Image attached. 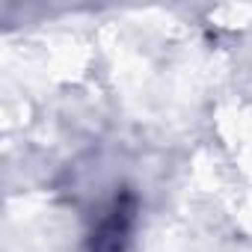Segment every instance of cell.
I'll use <instances>...</instances> for the list:
<instances>
[{
	"instance_id": "obj_1",
	"label": "cell",
	"mask_w": 252,
	"mask_h": 252,
	"mask_svg": "<svg viewBox=\"0 0 252 252\" xmlns=\"http://www.w3.org/2000/svg\"><path fill=\"white\" fill-rule=\"evenodd\" d=\"M134 220H137V199L131 193L116 196L113 208L92 231L89 252H125L134 231Z\"/></svg>"
}]
</instances>
